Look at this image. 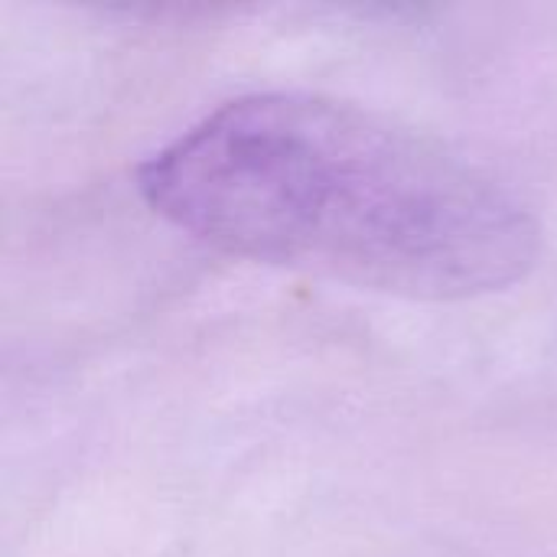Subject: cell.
Segmentation results:
<instances>
[{
	"instance_id": "obj_1",
	"label": "cell",
	"mask_w": 557,
	"mask_h": 557,
	"mask_svg": "<svg viewBox=\"0 0 557 557\" xmlns=\"http://www.w3.org/2000/svg\"><path fill=\"white\" fill-rule=\"evenodd\" d=\"M144 202L189 238L408 300L506 290L542 225L493 173L356 101L251 91L137 170Z\"/></svg>"
}]
</instances>
